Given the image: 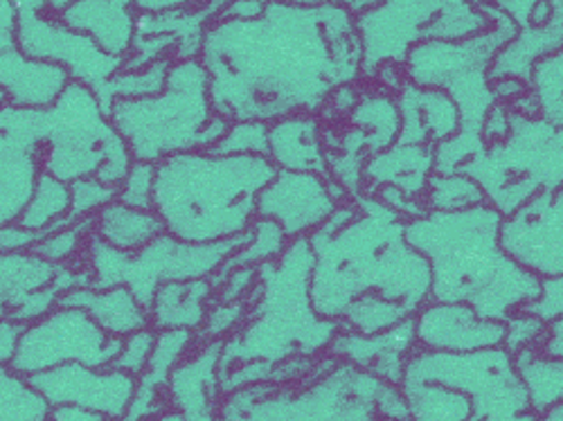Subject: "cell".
I'll list each match as a JSON object with an SVG mask.
<instances>
[{
  "label": "cell",
  "instance_id": "6da1fadb",
  "mask_svg": "<svg viewBox=\"0 0 563 421\" xmlns=\"http://www.w3.org/2000/svg\"><path fill=\"white\" fill-rule=\"evenodd\" d=\"M210 102L230 122L318 115L361 79L354 14L339 5L266 0L251 21H210L201 41Z\"/></svg>",
  "mask_w": 563,
  "mask_h": 421
},
{
  "label": "cell",
  "instance_id": "7a4b0ae2",
  "mask_svg": "<svg viewBox=\"0 0 563 421\" xmlns=\"http://www.w3.org/2000/svg\"><path fill=\"white\" fill-rule=\"evenodd\" d=\"M311 304L356 334H382L429 302L431 268L406 240V219L377 197L341 203L307 237Z\"/></svg>",
  "mask_w": 563,
  "mask_h": 421
},
{
  "label": "cell",
  "instance_id": "3957f363",
  "mask_svg": "<svg viewBox=\"0 0 563 421\" xmlns=\"http://www.w3.org/2000/svg\"><path fill=\"white\" fill-rule=\"evenodd\" d=\"M498 225L500 214L487 203L406 221L408 244L431 268V302H462L505 322L537 298L541 279L500 251Z\"/></svg>",
  "mask_w": 563,
  "mask_h": 421
},
{
  "label": "cell",
  "instance_id": "277c9868",
  "mask_svg": "<svg viewBox=\"0 0 563 421\" xmlns=\"http://www.w3.org/2000/svg\"><path fill=\"white\" fill-rule=\"evenodd\" d=\"M277 167L266 156L187 152L156 163L154 212L178 242L212 244L246 232Z\"/></svg>",
  "mask_w": 563,
  "mask_h": 421
},
{
  "label": "cell",
  "instance_id": "5b68a950",
  "mask_svg": "<svg viewBox=\"0 0 563 421\" xmlns=\"http://www.w3.org/2000/svg\"><path fill=\"white\" fill-rule=\"evenodd\" d=\"M311 266L307 237L291 240L277 259L257 266L246 318L221 345L219 374L249 363L275 369L291 358H318L327 352L343 324L313 311Z\"/></svg>",
  "mask_w": 563,
  "mask_h": 421
},
{
  "label": "cell",
  "instance_id": "8992f818",
  "mask_svg": "<svg viewBox=\"0 0 563 421\" xmlns=\"http://www.w3.org/2000/svg\"><path fill=\"white\" fill-rule=\"evenodd\" d=\"M408 421H539L511 354L415 350L399 384Z\"/></svg>",
  "mask_w": 563,
  "mask_h": 421
},
{
  "label": "cell",
  "instance_id": "52a82bcc",
  "mask_svg": "<svg viewBox=\"0 0 563 421\" xmlns=\"http://www.w3.org/2000/svg\"><path fill=\"white\" fill-rule=\"evenodd\" d=\"M327 354V352H324ZM221 421H406L399 386L327 354L305 377L223 395Z\"/></svg>",
  "mask_w": 563,
  "mask_h": 421
},
{
  "label": "cell",
  "instance_id": "ba28073f",
  "mask_svg": "<svg viewBox=\"0 0 563 421\" xmlns=\"http://www.w3.org/2000/svg\"><path fill=\"white\" fill-rule=\"evenodd\" d=\"M0 131L36 143L41 171L64 182L96 176L118 187L133 163L98 96L79 81H68L51 107L3 104Z\"/></svg>",
  "mask_w": 563,
  "mask_h": 421
},
{
  "label": "cell",
  "instance_id": "9c48e42d",
  "mask_svg": "<svg viewBox=\"0 0 563 421\" xmlns=\"http://www.w3.org/2000/svg\"><path fill=\"white\" fill-rule=\"evenodd\" d=\"M107 118L131 158L154 165L176 154L208 152L230 126V120L212 109L210 79L201 59H174L161 92L113 100Z\"/></svg>",
  "mask_w": 563,
  "mask_h": 421
},
{
  "label": "cell",
  "instance_id": "30bf717a",
  "mask_svg": "<svg viewBox=\"0 0 563 421\" xmlns=\"http://www.w3.org/2000/svg\"><path fill=\"white\" fill-rule=\"evenodd\" d=\"M223 341L197 343L195 332H156L147 367L135 379L120 421H221L219 356Z\"/></svg>",
  "mask_w": 563,
  "mask_h": 421
},
{
  "label": "cell",
  "instance_id": "8fae6325",
  "mask_svg": "<svg viewBox=\"0 0 563 421\" xmlns=\"http://www.w3.org/2000/svg\"><path fill=\"white\" fill-rule=\"evenodd\" d=\"M478 10L489 21L485 32L460 41L417 43L401 66L406 81L444 90L460 111V129L472 133H481L485 115L498 102L487 77L489 66L503 45L519 32L516 23L492 3Z\"/></svg>",
  "mask_w": 563,
  "mask_h": 421
},
{
  "label": "cell",
  "instance_id": "7c38bea8",
  "mask_svg": "<svg viewBox=\"0 0 563 421\" xmlns=\"http://www.w3.org/2000/svg\"><path fill=\"white\" fill-rule=\"evenodd\" d=\"M457 174L474 178L485 203L505 217L541 190H561L563 129L514 111L507 135L485 145Z\"/></svg>",
  "mask_w": 563,
  "mask_h": 421
},
{
  "label": "cell",
  "instance_id": "4fadbf2b",
  "mask_svg": "<svg viewBox=\"0 0 563 421\" xmlns=\"http://www.w3.org/2000/svg\"><path fill=\"white\" fill-rule=\"evenodd\" d=\"M251 240V228L238 237L212 244H187L163 232L147 246L126 253L90 235L84 246V262L90 270L92 289L126 287L140 307L150 311L163 285L212 277L232 253L244 248Z\"/></svg>",
  "mask_w": 563,
  "mask_h": 421
},
{
  "label": "cell",
  "instance_id": "5bb4252c",
  "mask_svg": "<svg viewBox=\"0 0 563 421\" xmlns=\"http://www.w3.org/2000/svg\"><path fill=\"white\" fill-rule=\"evenodd\" d=\"M361 43V77H374L386 64L404 66L412 45L460 41L489 27L468 0H382L354 16Z\"/></svg>",
  "mask_w": 563,
  "mask_h": 421
},
{
  "label": "cell",
  "instance_id": "9a60e30c",
  "mask_svg": "<svg viewBox=\"0 0 563 421\" xmlns=\"http://www.w3.org/2000/svg\"><path fill=\"white\" fill-rule=\"evenodd\" d=\"M120 350L122 339L109 336L81 309L55 307L51 313L23 326L8 367L25 379L66 363L111 367Z\"/></svg>",
  "mask_w": 563,
  "mask_h": 421
},
{
  "label": "cell",
  "instance_id": "2e32d148",
  "mask_svg": "<svg viewBox=\"0 0 563 421\" xmlns=\"http://www.w3.org/2000/svg\"><path fill=\"white\" fill-rule=\"evenodd\" d=\"M16 43L25 57L62 66L70 81L88 86L96 96L124 64L122 57L100 51L90 36L73 32L57 16L36 10L16 12Z\"/></svg>",
  "mask_w": 563,
  "mask_h": 421
},
{
  "label": "cell",
  "instance_id": "e0dca14e",
  "mask_svg": "<svg viewBox=\"0 0 563 421\" xmlns=\"http://www.w3.org/2000/svg\"><path fill=\"white\" fill-rule=\"evenodd\" d=\"M500 251L523 270L545 277L563 275V195L541 190L514 212L500 217Z\"/></svg>",
  "mask_w": 563,
  "mask_h": 421
},
{
  "label": "cell",
  "instance_id": "ac0fdd59",
  "mask_svg": "<svg viewBox=\"0 0 563 421\" xmlns=\"http://www.w3.org/2000/svg\"><path fill=\"white\" fill-rule=\"evenodd\" d=\"M30 386L51 408H79L120 421L131 403L135 379L113 367H86L66 363L27 377Z\"/></svg>",
  "mask_w": 563,
  "mask_h": 421
},
{
  "label": "cell",
  "instance_id": "d6986e66",
  "mask_svg": "<svg viewBox=\"0 0 563 421\" xmlns=\"http://www.w3.org/2000/svg\"><path fill=\"white\" fill-rule=\"evenodd\" d=\"M339 206L327 190V176L277 169L257 195L255 217L275 221L291 242L309 237Z\"/></svg>",
  "mask_w": 563,
  "mask_h": 421
},
{
  "label": "cell",
  "instance_id": "ffe728a7",
  "mask_svg": "<svg viewBox=\"0 0 563 421\" xmlns=\"http://www.w3.org/2000/svg\"><path fill=\"white\" fill-rule=\"evenodd\" d=\"M417 350L472 354L503 347L505 322L487 320L462 302H427L415 313Z\"/></svg>",
  "mask_w": 563,
  "mask_h": 421
},
{
  "label": "cell",
  "instance_id": "44dd1931",
  "mask_svg": "<svg viewBox=\"0 0 563 421\" xmlns=\"http://www.w3.org/2000/svg\"><path fill=\"white\" fill-rule=\"evenodd\" d=\"M70 81L62 66L36 62L21 53L16 43V10L0 0V88L12 107H51Z\"/></svg>",
  "mask_w": 563,
  "mask_h": 421
},
{
  "label": "cell",
  "instance_id": "7402d4cb",
  "mask_svg": "<svg viewBox=\"0 0 563 421\" xmlns=\"http://www.w3.org/2000/svg\"><path fill=\"white\" fill-rule=\"evenodd\" d=\"M415 350V320L408 318L395 324L393 330L372 336L341 330L330 347H327V354L365 369L393 386H399L404 379L406 361Z\"/></svg>",
  "mask_w": 563,
  "mask_h": 421
},
{
  "label": "cell",
  "instance_id": "603a6c76",
  "mask_svg": "<svg viewBox=\"0 0 563 421\" xmlns=\"http://www.w3.org/2000/svg\"><path fill=\"white\" fill-rule=\"evenodd\" d=\"M395 104L399 111V145L435 147L460 131V111L440 88H421L404 81Z\"/></svg>",
  "mask_w": 563,
  "mask_h": 421
},
{
  "label": "cell",
  "instance_id": "cb8c5ba5",
  "mask_svg": "<svg viewBox=\"0 0 563 421\" xmlns=\"http://www.w3.org/2000/svg\"><path fill=\"white\" fill-rule=\"evenodd\" d=\"M135 0H73L57 19L86 34L111 57H126L135 38Z\"/></svg>",
  "mask_w": 563,
  "mask_h": 421
},
{
  "label": "cell",
  "instance_id": "d4e9b609",
  "mask_svg": "<svg viewBox=\"0 0 563 421\" xmlns=\"http://www.w3.org/2000/svg\"><path fill=\"white\" fill-rule=\"evenodd\" d=\"M268 160L277 169L330 176L320 120L316 115L300 113L268 122Z\"/></svg>",
  "mask_w": 563,
  "mask_h": 421
},
{
  "label": "cell",
  "instance_id": "484cf974",
  "mask_svg": "<svg viewBox=\"0 0 563 421\" xmlns=\"http://www.w3.org/2000/svg\"><path fill=\"white\" fill-rule=\"evenodd\" d=\"M552 19L545 25H528L509 38L489 66V81L496 79H519L530 84L532 66L556 51L563 41V0H550Z\"/></svg>",
  "mask_w": 563,
  "mask_h": 421
},
{
  "label": "cell",
  "instance_id": "4316f807",
  "mask_svg": "<svg viewBox=\"0 0 563 421\" xmlns=\"http://www.w3.org/2000/svg\"><path fill=\"white\" fill-rule=\"evenodd\" d=\"M433 174L431 145H390L388 149L372 154L363 165V178L369 182L367 197L388 185L408 199H424L427 182Z\"/></svg>",
  "mask_w": 563,
  "mask_h": 421
},
{
  "label": "cell",
  "instance_id": "83f0119b",
  "mask_svg": "<svg viewBox=\"0 0 563 421\" xmlns=\"http://www.w3.org/2000/svg\"><path fill=\"white\" fill-rule=\"evenodd\" d=\"M57 307L81 309L90 320H96L109 336L124 339L137 330L150 326V311L140 307L133 293L126 287L113 289H92V287H75L66 291Z\"/></svg>",
  "mask_w": 563,
  "mask_h": 421
},
{
  "label": "cell",
  "instance_id": "f1b7e54d",
  "mask_svg": "<svg viewBox=\"0 0 563 421\" xmlns=\"http://www.w3.org/2000/svg\"><path fill=\"white\" fill-rule=\"evenodd\" d=\"M38 171V145L0 131V225L21 217Z\"/></svg>",
  "mask_w": 563,
  "mask_h": 421
},
{
  "label": "cell",
  "instance_id": "f546056e",
  "mask_svg": "<svg viewBox=\"0 0 563 421\" xmlns=\"http://www.w3.org/2000/svg\"><path fill=\"white\" fill-rule=\"evenodd\" d=\"M214 289L210 279H187V282L163 285L150 307V326L154 332H199L212 304Z\"/></svg>",
  "mask_w": 563,
  "mask_h": 421
},
{
  "label": "cell",
  "instance_id": "4dcf8cb0",
  "mask_svg": "<svg viewBox=\"0 0 563 421\" xmlns=\"http://www.w3.org/2000/svg\"><path fill=\"white\" fill-rule=\"evenodd\" d=\"M163 232L165 225L154 210L129 208L120 201L107 203L92 217V235L126 253L147 246Z\"/></svg>",
  "mask_w": 563,
  "mask_h": 421
},
{
  "label": "cell",
  "instance_id": "1f68e13d",
  "mask_svg": "<svg viewBox=\"0 0 563 421\" xmlns=\"http://www.w3.org/2000/svg\"><path fill=\"white\" fill-rule=\"evenodd\" d=\"M59 264H51L32 251L0 253V318H10L32 293L55 282Z\"/></svg>",
  "mask_w": 563,
  "mask_h": 421
},
{
  "label": "cell",
  "instance_id": "d6a6232c",
  "mask_svg": "<svg viewBox=\"0 0 563 421\" xmlns=\"http://www.w3.org/2000/svg\"><path fill=\"white\" fill-rule=\"evenodd\" d=\"M516 374L528 392L530 408L541 417L563 399V358L545 356L539 345L511 354Z\"/></svg>",
  "mask_w": 563,
  "mask_h": 421
},
{
  "label": "cell",
  "instance_id": "836d02e7",
  "mask_svg": "<svg viewBox=\"0 0 563 421\" xmlns=\"http://www.w3.org/2000/svg\"><path fill=\"white\" fill-rule=\"evenodd\" d=\"M352 122L365 137V149L369 154H379L397 143L399 133V111L395 98L369 92L358 98L352 109Z\"/></svg>",
  "mask_w": 563,
  "mask_h": 421
},
{
  "label": "cell",
  "instance_id": "e575fe53",
  "mask_svg": "<svg viewBox=\"0 0 563 421\" xmlns=\"http://www.w3.org/2000/svg\"><path fill=\"white\" fill-rule=\"evenodd\" d=\"M251 232H253V240H251L244 248H240L238 253H232V255L217 268V273H214L212 277H208L214 291L223 285V279H225L232 270L244 268V266H260V264H264V262H273V259H277L282 253H285V248H287V244H289L285 232H282V228H279L275 221H271V219H260V217H255L253 223H251Z\"/></svg>",
  "mask_w": 563,
  "mask_h": 421
},
{
  "label": "cell",
  "instance_id": "d590c367",
  "mask_svg": "<svg viewBox=\"0 0 563 421\" xmlns=\"http://www.w3.org/2000/svg\"><path fill=\"white\" fill-rule=\"evenodd\" d=\"M68 208H70L68 182H64L51 174H45V171H38V176L34 180L32 197L25 203L16 223H21L27 230L38 232V235L43 237L45 228L64 221V217L68 214Z\"/></svg>",
  "mask_w": 563,
  "mask_h": 421
},
{
  "label": "cell",
  "instance_id": "8d00e7d4",
  "mask_svg": "<svg viewBox=\"0 0 563 421\" xmlns=\"http://www.w3.org/2000/svg\"><path fill=\"white\" fill-rule=\"evenodd\" d=\"M528 92L534 100L537 115L563 129V53L561 51L541 57L532 66Z\"/></svg>",
  "mask_w": 563,
  "mask_h": 421
},
{
  "label": "cell",
  "instance_id": "74e56055",
  "mask_svg": "<svg viewBox=\"0 0 563 421\" xmlns=\"http://www.w3.org/2000/svg\"><path fill=\"white\" fill-rule=\"evenodd\" d=\"M48 406L25 377L0 367V421H51Z\"/></svg>",
  "mask_w": 563,
  "mask_h": 421
},
{
  "label": "cell",
  "instance_id": "f35d334b",
  "mask_svg": "<svg viewBox=\"0 0 563 421\" xmlns=\"http://www.w3.org/2000/svg\"><path fill=\"white\" fill-rule=\"evenodd\" d=\"M485 203V195L466 174H431L424 192L427 212H457Z\"/></svg>",
  "mask_w": 563,
  "mask_h": 421
},
{
  "label": "cell",
  "instance_id": "ab89813d",
  "mask_svg": "<svg viewBox=\"0 0 563 421\" xmlns=\"http://www.w3.org/2000/svg\"><path fill=\"white\" fill-rule=\"evenodd\" d=\"M172 62H174V57H165V59H158L140 70H120L118 75H113L98 96L102 111L107 113L109 107L113 104V100H120V98L156 96V92H161L165 88V79H167Z\"/></svg>",
  "mask_w": 563,
  "mask_h": 421
},
{
  "label": "cell",
  "instance_id": "60d3db41",
  "mask_svg": "<svg viewBox=\"0 0 563 421\" xmlns=\"http://www.w3.org/2000/svg\"><path fill=\"white\" fill-rule=\"evenodd\" d=\"M214 156H266L268 158V124L260 120L230 122L221 140L208 149Z\"/></svg>",
  "mask_w": 563,
  "mask_h": 421
},
{
  "label": "cell",
  "instance_id": "b9f144b4",
  "mask_svg": "<svg viewBox=\"0 0 563 421\" xmlns=\"http://www.w3.org/2000/svg\"><path fill=\"white\" fill-rule=\"evenodd\" d=\"M90 235H92V217L75 221L70 225H64V228L51 232V235L41 237L32 246V253L51 264H70L73 257L79 251H84Z\"/></svg>",
  "mask_w": 563,
  "mask_h": 421
},
{
  "label": "cell",
  "instance_id": "7bdbcfd3",
  "mask_svg": "<svg viewBox=\"0 0 563 421\" xmlns=\"http://www.w3.org/2000/svg\"><path fill=\"white\" fill-rule=\"evenodd\" d=\"M68 187H70V208H68V214L64 217L66 225L88 217H96V212L102 210L107 203L115 201V195H118V187L107 185L96 176L77 178L68 182Z\"/></svg>",
  "mask_w": 563,
  "mask_h": 421
},
{
  "label": "cell",
  "instance_id": "ee69618b",
  "mask_svg": "<svg viewBox=\"0 0 563 421\" xmlns=\"http://www.w3.org/2000/svg\"><path fill=\"white\" fill-rule=\"evenodd\" d=\"M485 149L481 133L457 131L433 147V174H457L464 163L472 160Z\"/></svg>",
  "mask_w": 563,
  "mask_h": 421
},
{
  "label": "cell",
  "instance_id": "f6af8a7d",
  "mask_svg": "<svg viewBox=\"0 0 563 421\" xmlns=\"http://www.w3.org/2000/svg\"><path fill=\"white\" fill-rule=\"evenodd\" d=\"M154 178H156L154 163L133 160L126 176L118 185L115 201L137 210H154Z\"/></svg>",
  "mask_w": 563,
  "mask_h": 421
},
{
  "label": "cell",
  "instance_id": "bcb514c9",
  "mask_svg": "<svg viewBox=\"0 0 563 421\" xmlns=\"http://www.w3.org/2000/svg\"><path fill=\"white\" fill-rule=\"evenodd\" d=\"M246 311H249L246 298H242L238 302H217L212 309H208V315L201 324V330L195 334L197 343L225 341L244 322Z\"/></svg>",
  "mask_w": 563,
  "mask_h": 421
},
{
  "label": "cell",
  "instance_id": "7dc6e473",
  "mask_svg": "<svg viewBox=\"0 0 563 421\" xmlns=\"http://www.w3.org/2000/svg\"><path fill=\"white\" fill-rule=\"evenodd\" d=\"M154 343H156V332L152 330V326H145V330H137V332L124 336L122 339V350H120V354H118V358L113 361L111 367L129 374V377H133V379H137L140 374H143V369L147 367Z\"/></svg>",
  "mask_w": 563,
  "mask_h": 421
},
{
  "label": "cell",
  "instance_id": "c3c4849f",
  "mask_svg": "<svg viewBox=\"0 0 563 421\" xmlns=\"http://www.w3.org/2000/svg\"><path fill=\"white\" fill-rule=\"evenodd\" d=\"M548 330V324L541 322L539 318L526 313V311H516L505 320V339H503V347L509 354L521 352L526 347L539 345L543 334Z\"/></svg>",
  "mask_w": 563,
  "mask_h": 421
},
{
  "label": "cell",
  "instance_id": "681fc988",
  "mask_svg": "<svg viewBox=\"0 0 563 421\" xmlns=\"http://www.w3.org/2000/svg\"><path fill=\"white\" fill-rule=\"evenodd\" d=\"M526 313L539 318L541 322L550 324L554 320H561L563 313V279L561 277H545L541 279V289L534 300L523 304Z\"/></svg>",
  "mask_w": 563,
  "mask_h": 421
},
{
  "label": "cell",
  "instance_id": "f907efd6",
  "mask_svg": "<svg viewBox=\"0 0 563 421\" xmlns=\"http://www.w3.org/2000/svg\"><path fill=\"white\" fill-rule=\"evenodd\" d=\"M255 279H257V266H244V268L232 270L223 279V285L214 291L217 302H238L246 298L249 291L255 287Z\"/></svg>",
  "mask_w": 563,
  "mask_h": 421
},
{
  "label": "cell",
  "instance_id": "816d5d0a",
  "mask_svg": "<svg viewBox=\"0 0 563 421\" xmlns=\"http://www.w3.org/2000/svg\"><path fill=\"white\" fill-rule=\"evenodd\" d=\"M41 240L38 232L23 228L21 223L12 221L0 225V253H21L32 251V246Z\"/></svg>",
  "mask_w": 563,
  "mask_h": 421
},
{
  "label": "cell",
  "instance_id": "f5cc1de1",
  "mask_svg": "<svg viewBox=\"0 0 563 421\" xmlns=\"http://www.w3.org/2000/svg\"><path fill=\"white\" fill-rule=\"evenodd\" d=\"M266 8V0H228L212 21H251Z\"/></svg>",
  "mask_w": 563,
  "mask_h": 421
},
{
  "label": "cell",
  "instance_id": "db71d44e",
  "mask_svg": "<svg viewBox=\"0 0 563 421\" xmlns=\"http://www.w3.org/2000/svg\"><path fill=\"white\" fill-rule=\"evenodd\" d=\"M509 131V109L505 104H494L489 109V113L485 115V122H483V129H481V135L485 140V145L489 143H496V140H503Z\"/></svg>",
  "mask_w": 563,
  "mask_h": 421
},
{
  "label": "cell",
  "instance_id": "11a10c76",
  "mask_svg": "<svg viewBox=\"0 0 563 421\" xmlns=\"http://www.w3.org/2000/svg\"><path fill=\"white\" fill-rule=\"evenodd\" d=\"M539 0H492V5L496 10H500L505 16H509L516 27L523 30L528 25H532V10Z\"/></svg>",
  "mask_w": 563,
  "mask_h": 421
},
{
  "label": "cell",
  "instance_id": "9f6ffc18",
  "mask_svg": "<svg viewBox=\"0 0 563 421\" xmlns=\"http://www.w3.org/2000/svg\"><path fill=\"white\" fill-rule=\"evenodd\" d=\"M21 332H23V324L12 322L8 318H0V367L10 365Z\"/></svg>",
  "mask_w": 563,
  "mask_h": 421
},
{
  "label": "cell",
  "instance_id": "6f0895ef",
  "mask_svg": "<svg viewBox=\"0 0 563 421\" xmlns=\"http://www.w3.org/2000/svg\"><path fill=\"white\" fill-rule=\"evenodd\" d=\"M206 0H135V12L143 14H161L172 10H190L201 8Z\"/></svg>",
  "mask_w": 563,
  "mask_h": 421
},
{
  "label": "cell",
  "instance_id": "680465c9",
  "mask_svg": "<svg viewBox=\"0 0 563 421\" xmlns=\"http://www.w3.org/2000/svg\"><path fill=\"white\" fill-rule=\"evenodd\" d=\"M539 350L545 356L563 358V320H554L548 324V330L539 343Z\"/></svg>",
  "mask_w": 563,
  "mask_h": 421
},
{
  "label": "cell",
  "instance_id": "91938a15",
  "mask_svg": "<svg viewBox=\"0 0 563 421\" xmlns=\"http://www.w3.org/2000/svg\"><path fill=\"white\" fill-rule=\"evenodd\" d=\"M296 3H302V5H339V8H345L347 12H352L354 16L379 5L382 0H296Z\"/></svg>",
  "mask_w": 563,
  "mask_h": 421
},
{
  "label": "cell",
  "instance_id": "94428289",
  "mask_svg": "<svg viewBox=\"0 0 563 421\" xmlns=\"http://www.w3.org/2000/svg\"><path fill=\"white\" fill-rule=\"evenodd\" d=\"M51 421H107V419L98 412H88V410L64 406V408H53Z\"/></svg>",
  "mask_w": 563,
  "mask_h": 421
},
{
  "label": "cell",
  "instance_id": "6125c7cd",
  "mask_svg": "<svg viewBox=\"0 0 563 421\" xmlns=\"http://www.w3.org/2000/svg\"><path fill=\"white\" fill-rule=\"evenodd\" d=\"M10 3L14 5V10H36V12H45V8H48V0H10Z\"/></svg>",
  "mask_w": 563,
  "mask_h": 421
},
{
  "label": "cell",
  "instance_id": "be15d7a7",
  "mask_svg": "<svg viewBox=\"0 0 563 421\" xmlns=\"http://www.w3.org/2000/svg\"><path fill=\"white\" fill-rule=\"evenodd\" d=\"M73 0H48V8H45V14L57 16L62 10H66Z\"/></svg>",
  "mask_w": 563,
  "mask_h": 421
},
{
  "label": "cell",
  "instance_id": "e7e4bbea",
  "mask_svg": "<svg viewBox=\"0 0 563 421\" xmlns=\"http://www.w3.org/2000/svg\"><path fill=\"white\" fill-rule=\"evenodd\" d=\"M539 421H563V406L559 403V406L550 408L548 412H543V414L539 417Z\"/></svg>",
  "mask_w": 563,
  "mask_h": 421
},
{
  "label": "cell",
  "instance_id": "03108f58",
  "mask_svg": "<svg viewBox=\"0 0 563 421\" xmlns=\"http://www.w3.org/2000/svg\"><path fill=\"white\" fill-rule=\"evenodd\" d=\"M3 104H8V92L0 88V107H3Z\"/></svg>",
  "mask_w": 563,
  "mask_h": 421
}]
</instances>
